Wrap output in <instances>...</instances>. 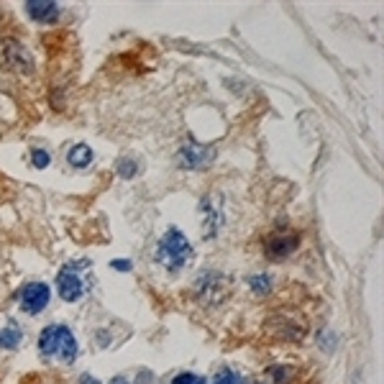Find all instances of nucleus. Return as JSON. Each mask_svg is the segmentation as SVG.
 <instances>
[{
	"mask_svg": "<svg viewBox=\"0 0 384 384\" xmlns=\"http://www.w3.org/2000/svg\"><path fill=\"white\" fill-rule=\"evenodd\" d=\"M243 384H262V382H243Z\"/></svg>",
	"mask_w": 384,
	"mask_h": 384,
	"instance_id": "5701e85b",
	"label": "nucleus"
},
{
	"mask_svg": "<svg viewBox=\"0 0 384 384\" xmlns=\"http://www.w3.org/2000/svg\"><path fill=\"white\" fill-rule=\"evenodd\" d=\"M52 164V154H49L44 146H34L31 149V167L34 169H47Z\"/></svg>",
	"mask_w": 384,
	"mask_h": 384,
	"instance_id": "dca6fc26",
	"label": "nucleus"
},
{
	"mask_svg": "<svg viewBox=\"0 0 384 384\" xmlns=\"http://www.w3.org/2000/svg\"><path fill=\"white\" fill-rule=\"evenodd\" d=\"M267 374H269L272 384H287L295 374V369H290V366H269Z\"/></svg>",
	"mask_w": 384,
	"mask_h": 384,
	"instance_id": "f3484780",
	"label": "nucleus"
},
{
	"mask_svg": "<svg viewBox=\"0 0 384 384\" xmlns=\"http://www.w3.org/2000/svg\"><path fill=\"white\" fill-rule=\"evenodd\" d=\"M200 216H202V236L216 238L221 228L226 226V210L218 195H205L200 200Z\"/></svg>",
	"mask_w": 384,
	"mask_h": 384,
	"instance_id": "1a4fd4ad",
	"label": "nucleus"
},
{
	"mask_svg": "<svg viewBox=\"0 0 384 384\" xmlns=\"http://www.w3.org/2000/svg\"><path fill=\"white\" fill-rule=\"evenodd\" d=\"M210 384H243V377L238 374L236 369H228V366H223L213 374V382Z\"/></svg>",
	"mask_w": 384,
	"mask_h": 384,
	"instance_id": "2eb2a0df",
	"label": "nucleus"
},
{
	"mask_svg": "<svg viewBox=\"0 0 384 384\" xmlns=\"http://www.w3.org/2000/svg\"><path fill=\"white\" fill-rule=\"evenodd\" d=\"M169 384H208V379L195 374V371H180Z\"/></svg>",
	"mask_w": 384,
	"mask_h": 384,
	"instance_id": "a211bd4d",
	"label": "nucleus"
},
{
	"mask_svg": "<svg viewBox=\"0 0 384 384\" xmlns=\"http://www.w3.org/2000/svg\"><path fill=\"white\" fill-rule=\"evenodd\" d=\"M115 172L121 180H134L139 172H141V162L134 159V156H121L118 162H115Z\"/></svg>",
	"mask_w": 384,
	"mask_h": 384,
	"instance_id": "4468645a",
	"label": "nucleus"
},
{
	"mask_svg": "<svg viewBox=\"0 0 384 384\" xmlns=\"http://www.w3.org/2000/svg\"><path fill=\"white\" fill-rule=\"evenodd\" d=\"M231 277L223 272H205L195 282V297L205 308H218V305L231 295Z\"/></svg>",
	"mask_w": 384,
	"mask_h": 384,
	"instance_id": "20e7f679",
	"label": "nucleus"
},
{
	"mask_svg": "<svg viewBox=\"0 0 384 384\" xmlns=\"http://www.w3.org/2000/svg\"><path fill=\"white\" fill-rule=\"evenodd\" d=\"M110 267H113V269H118V272H131V269H134V262H131V259H113V262H110Z\"/></svg>",
	"mask_w": 384,
	"mask_h": 384,
	"instance_id": "6ab92c4d",
	"label": "nucleus"
},
{
	"mask_svg": "<svg viewBox=\"0 0 384 384\" xmlns=\"http://www.w3.org/2000/svg\"><path fill=\"white\" fill-rule=\"evenodd\" d=\"M16 300H18V308L26 315H41V313L47 310V305L52 303V287L47 282H26L16 292Z\"/></svg>",
	"mask_w": 384,
	"mask_h": 384,
	"instance_id": "423d86ee",
	"label": "nucleus"
},
{
	"mask_svg": "<svg viewBox=\"0 0 384 384\" xmlns=\"http://www.w3.org/2000/svg\"><path fill=\"white\" fill-rule=\"evenodd\" d=\"M108 384H128V379L123 377V374H118V377H113V379H110Z\"/></svg>",
	"mask_w": 384,
	"mask_h": 384,
	"instance_id": "4be33fe9",
	"label": "nucleus"
},
{
	"mask_svg": "<svg viewBox=\"0 0 384 384\" xmlns=\"http://www.w3.org/2000/svg\"><path fill=\"white\" fill-rule=\"evenodd\" d=\"M136 382H139V384H151V382H154V374H146V371H141Z\"/></svg>",
	"mask_w": 384,
	"mask_h": 384,
	"instance_id": "aec40b11",
	"label": "nucleus"
},
{
	"mask_svg": "<svg viewBox=\"0 0 384 384\" xmlns=\"http://www.w3.org/2000/svg\"><path fill=\"white\" fill-rule=\"evenodd\" d=\"M216 159V149L208 146V144H200L195 139H187V141L180 146L177 151V164L180 169H208Z\"/></svg>",
	"mask_w": 384,
	"mask_h": 384,
	"instance_id": "0eeeda50",
	"label": "nucleus"
},
{
	"mask_svg": "<svg viewBox=\"0 0 384 384\" xmlns=\"http://www.w3.org/2000/svg\"><path fill=\"white\" fill-rule=\"evenodd\" d=\"M54 282L57 292L64 303H77L93 287V262L90 259H72V262L62 264Z\"/></svg>",
	"mask_w": 384,
	"mask_h": 384,
	"instance_id": "f03ea898",
	"label": "nucleus"
},
{
	"mask_svg": "<svg viewBox=\"0 0 384 384\" xmlns=\"http://www.w3.org/2000/svg\"><path fill=\"white\" fill-rule=\"evenodd\" d=\"M246 284H249V290L254 292V295L267 297L274 290V277H272L269 272H254V274L246 277Z\"/></svg>",
	"mask_w": 384,
	"mask_h": 384,
	"instance_id": "ddd939ff",
	"label": "nucleus"
},
{
	"mask_svg": "<svg viewBox=\"0 0 384 384\" xmlns=\"http://www.w3.org/2000/svg\"><path fill=\"white\" fill-rule=\"evenodd\" d=\"M3 62H6L8 69H13V72L23 74V77H31L36 69V62L34 54L26 49V44H21L18 39H3Z\"/></svg>",
	"mask_w": 384,
	"mask_h": 384,
	"instance_id": "6e6552de",
	"label": "nucleus"
},
{
	"mask_svg": "<svg viewBox=\"0 0 384 384\" xmlns=\"http://www.w3.org/2000/svg\"><path fill=\"white\" fill-rule=\"evenodd\" d=\"M80 384H100V379L93 377V374H82V377H80Z\"/></svg>",
	"mask_w": 384,
	"mask_h": 384,
	"instance_id": "412c9836",
	"label": "nucleus"
},
{
	"mask_svg": "<svg viewBox=\"0 0 384 384\" xmlns=\"http://www.w3.org/2000/svg\"><path fill=\"white\" fill-rule=\"evenodd\" d=\"M95 162V151L88 144H74L67 151V164L72 169H88Z\"/></svg>",
	"mask_w": 384,
	"mask_h": 384,
	"instance_id": "f8f14e48",
	"label": "nucleus"
},
{
	"mask_svg": "<svg viewBox=\"0 0 384 384\" xmlns=\"http://www.w3.org/2000/svg\"><path fill=\"white\" fill-rule=\"evenodd\" d=\"M23 8H26L28 18L34 21V23H44V26H47V23H54L62 16V8L57 6V3H44V0H28Z\"/></svg>",
	"mask_w": 384,
	"mask_h": 384,
	"instance_id": "9d476101",
	"label": "nucleus"
},
{
	"mask_svg": "<svg viewBox=\"0 0 384 384\" xmlns=\"http://www.w3.org/2000/svg\"><path fill=\"white\" fill-rule=\"evenodd\" d=\"M23 344V328L16 320H8L0 328V351H16Z\"/></svg>",
	"mask_w": 384,
	"mask_h": 384,
	"instance_id": "9b49d317",
	"label": "nucleus"
},
{
	"mask_svg": "<svg viewBox=\"0 0 384 384\" xmlns=\"http://www.w3.org/2000/svg\"><path fill=\"white\" fill-rule=\"evenodd\" d=\"M36 349H39L41 359L62 361V364H74L77 356H80V344H77L72 328L64 323H52L41 330Z\"/></svg>",
	"mask_w": 384,
	"mask_h": 384,
	"instance_id": "f257e3e1",
	"label": "nucleus"
},
{
	"mask_svg": "<svg viewBox=\"0 0 384 384\" xmlns=\"http://www.w3.org/2000/svg\"><path fill=\"white\" fill-rule=\"evenodd\" d=\"M262 246H264V256H267L269 262H284V259H290L297 251V246H300V233L292 228H274L269 236L264 238Z\"/></svg>",
	"mask_w": 384,
	"mask_h": 384,
	"instance_id": "39448f33",
	"label": "nucleus"
},
{
	"mask_svg": "<svg viewBox=\"0 0 384 384\" xmlns=\"http://www.w3.org/2000/svg\"><path fill=\"white\" fill-rule=\"evenodd\" d=\"M192 243L190 238L185 236L182 231L177 228V226H169L167 231L162 233V238L156 241V264L167 272H180L187 267V262L192 259Z\"/></svg>",
	"mask_w": 384,
	"mask_h": 384,
	"instance_id": "7ed1b4c3",
	"label": "nucleus"
}]
</instances>
